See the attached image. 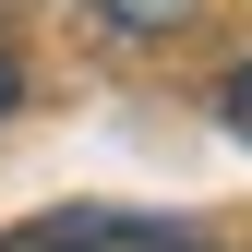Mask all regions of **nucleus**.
<instances>
[{
    "mask_svg": "<svg viewBox=\"0 0 252 252\" xmlns=\"http://www.w3.org/2000/svg\"><path fill=\"white\" fill-rule=\"evenodd\" d=\"M0 252H216L192 216H132V204H60V216H24L0 228Z\"/></svg>",
    "mask_w": 252,
    "mask_h": 252,
    "instance_id": "nucleus-1",
    "label": "nucleus"
},
{
    "mask_svg": "<svg viewBox=\"0 0 252 252\" xmlns=\"http://www.w3.org/2000/svg\"><path fill=\"white\" fill-rule=\"evenodd\" d=\"M96 12L120 24V36H156V24H180V12H192V0H96Z\"/></svg>",
    "mask_w": 252,
    "mask_h": 252,
    "instance_id": "nucleus-2",
    "label": "nucleus"
},
{
    "mask_svg": "<svg viewBox=\"0 0 252 252\" xmlns=\"http://www.w3.org/2000/svg\"><path fill=\"white\" fill-rule=\"evenodd\" d=\"M216 108H228V132L252 144V48H240V72H228V96H216Z\"/></svg>",
    "mask_w": 252,
    "mask_h": 252,
    "instance_id": "nucleus-3",
    "label": "nucleus"
},
{
    "mask_svg": "<svg viewBox=\"0 0 252 252\" xmlns=\"http://www.w3.org/2000/svg\"><path fill=\"white\" fill-rule=\"evenodd\" d=\"M12 96H24V72H12V48H0V120H12Z\"/></svg>",
    "mask_w": 252,
    "mask_h": 252,
    "instance_id": "nucleus-4",
    "label": "nucleus"
}]
</instances>
